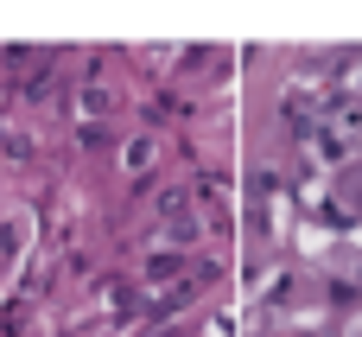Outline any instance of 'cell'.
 I'll return each mask as SVG.
<instances>
[{
  "label": "cell",
  "mask_w": 362,
  "mask_h": 337,
  "mask_svg": "<svg viewBox=\"0 0 362 337\" xmlns=\"http://www.w3.org/2000/svg\"><path fill=\"white\" fill-rule=\"evenodd\" d=\"M108 108H115V96H108L102 83H89V89L76 96V115H108Z\"/></svg>",
  "instance_id": "obj_1"
},
{
  "label": "cell",
  "mask_w": 362,
  "mask_h": 337,
  "mask_svg": "<svg viewBox=\"0 0 362 337\" xmlns=\"http://www.w3.org/2000/svg\"><path fill=\"white\" fill-rule=\"evenodd\" d=\"M121 159H127V172H134V166H146V159H153V140H134V147H127Z\"/></svg>",
  "instance_id": "obj_2"
}]
</instances>
